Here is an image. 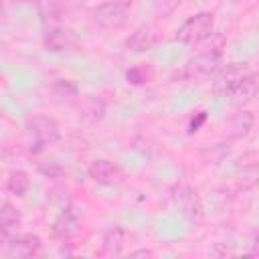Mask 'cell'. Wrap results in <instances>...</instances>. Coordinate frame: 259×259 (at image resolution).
<instances>
[{
	"mask_svg": "<svg viewBox=\"0 0 259 259\" xmlns=\"http://www.w3.org/2000/svg\"><path fill=\"white\" fill-rule=\"evenodd\" d=\"M24 130H26V136L30 140V150L32 152H40V150H45V148H49V146H53L61 140L59 123L53 117L42 115V113L26 117Z\"/></svg>",
	"mask_w": 259,
	"mask_h": 259,
	"instance_id": "1",
	"label": "cell"
},
{
	"mask_svg": "<svg viewBox=\"0 0 259 259\" xmlns=\"http://www.w3.org/2000/svg\"><path fill=\"white\" fill-rule=\"evenodd\" d=\"M214 30V14L212 12H196L194 16L186 18L178 30H176V40L180 45H198L202 40H206Z\"/></svg>",
	"mask_w": 259,
	"mask_h": 259,
	"instance_id": "2",
	"label": "cell"
},
{
	"mask_svg": "<svg viewBox=\"0 0 259 259\" xmlns=\"http://www.w3.org/2000/svg\"><path fill=\"white\" fill-rule=\"evenodd\" d=\"M170 198L172 202L178 206L180 214L188 221V223H200L204 217V206H202V198L196 192V188H192L186 182H178L170 186Z\"/></svg>",
	"mask_w": 259,
	"mask_h": 259,
	"instance_id": "3",
	"label": "cell"
},
{
	"mask_svg": "<svg viewBox=\"0 0 259 259\" xmlns=\"http://www.w3.org/2000/svg\"><path fill=\"white\" fill-rule=\"evenodd\" d=\"M132 12V0H107L93 10V20L99 28L115 30L121 28Z\"/></svg>",
	"mask_w": 259,
	"mask_h": 259,
	"instance_id": "4",
	"label": "cell"
},
{
	"mask_svg": "<svg viewBox=\"0 0 259 259\" xmlns=\"http://www.w3.org/2000/svg\"><path fill=\"white\" fill-rule=\"evenodd\" d=\"M221 67H223V53L212 49V51L200 53L194 59H190L184 65V77L186 79H204V77L219 73Z\"/></svg>",
	"mask_w": 259,
	"mask_h": 259,
	"instance_id": "5",
	"label": "cell"
},
{
	"mask_svg": "<svg viewBox=\"0 0 259 259\" xmlns=\"http://www.w3.org/2000/svg\"><path fill=\"white\" fill-rule=\"evenodd\" d=\"M42 249V241L36 235H12L4 245H2V255L6 259H28L38 255Z\"/></svg>",
	"mask_w": 259,
	"mask_h": 259,
	"instance_id": "6",
	"label": "cell"
},
{
	"mask_svg": "<svg viewBox=\"0 0 259 259\" xmlns=\"http://www.w3.org/2000/svg\"><path fill=\"white\" fill-rule=\"evenodd\" d=\"M87 174L93 182H97L101 186H117L125 180V172L121 170V166H117L115 162L105 160V158L93 160L87 168Z\"/></svg>",
	"mask_w": 259,
	"mask_h": 259,
	"instance_id": "7",
	"label": "cell"
},
{
	"mask_svg": "<svg viewBox=\"0 0 259 259\" xmlns=\"http://www.w3.org/2000/svg\"><path fill=\"white\" fill-rule=\"evenodd\" d=\"M81 231V212L77 206L69 204L65 206L57 219L53 221V235L57 239H63V241H69L73 237H77Z\"/></svg>",
	"mask_w": 259,
	"mask_h": 259,
	"instance_id": "8",
	"label": "cell"
},
{
	"mask_svg": "<svg viewBox=\"0 0 259 259\" xmlns=\"http://www.w3.org/2000/svg\"><path fill=\"white\" fill-rule=\"evenodd\" d=\"M247 73V63H231L225 69H221V73L217 75V81L212 83V91L219 97H229L231 91L235 89V85L243 79V75Z\"/></svg>",
	"mask_w": 259,
	"mask_h": 259,
	"instance_id": "9",
	"label": "cell"
},
{
	"mask_svg": "<svg viewBox=\"0 0 259 259\" xmlns=\"http://www.w3.org/2000/svg\"><path fill=\"white\" fill-rule=\"evenodd\" d=\"M160 40V32L156 26L152 24H142L138 26L127 38H125V49L127 51H134V53H144V51H150L158 45Z\"/></svg>",
	"mask_w": 259,
	"mask_h": 259,
	"instance_id": "10",
	"label": "cell"
},
{
	"mask_svg": "<svg viewBox=\"0 0 259 259\" xmlns=\"http://www.w3.org/2000/svg\"><path fill=\"white\" fill-rule=\"evenodd\" d=\"M79 47V38L71 28H53L45 36V49L49 53H69Z\"/></svg>",
	"mask_w": 259,
	"mask_h": 259,
	"instance_id": "11",
	"label": "cell"
},
{
	"mask_svg": "<svg viewBox=\"0 0 259 259\" xmlns=\"http://www.w3.org/2000/svg\"><path fill=\"white\" fill-rule=\"evenodd\" d=\"M259 95V71H251V73H245L243 79L235 85V89L231 91V101L233 105L241 107V105H247L249 101H253L255 97Z\"/></svg>",
	"mask_w": 259,
	"mask_h": 259,
	"instance_id": "12",
	"label": "cell"
},
{
	"mask_svg": "<svg viewBox=\"0 0 259 259\" xmlns=\"http://www.w3.org/2000/svg\"><path fill=\"white\" fill-rule=\"evenodd\" d=\"M20 225H22L20 210H18L12 202L4 200L2 206H0V237H2V245H4L12 235H16V231L20 229Z\"/></svg>",
	"mask_w": 259,
	"mask_h": 259,
	"instance_id": "13",
	"label": "cell"
},
{
	"mask_svg": "<svg viewBox=\"0 0 259 259\" xmlns=\"http://www.w3.org/2000/svg\"><path fill=\"white\" fill-rule=\"evenodd\" d=\"M253 113L251 111H237L229 123H227V138L229 140H239L245 138L249 134V130L253 127Z\"/></svg>",
	"mask_w": 259,
	"mask_h": 259,
	"instance_id": "14",
	"label": "cell"
},
{
	"mask_svg": "<svg viewBox=\"0 0 259 259\" xmlns=\"http://www.w3.org/2000/svg\"><path fill=\"white\" fill-rule=\"evenodd\" d=\"M123 241H125V233L121 227L113 225L109 227L105 233H103V243H101V253L103 255H119L121 253V247H123Z\"/></svg>",
	"mask_w": 259,
	"mask_h": 259,
	"instance_id": "15",
	"label": "cell"
},
{
	"mask_svg": "<svg viewBox=\"0 0 259 259\" xmlns=\"http://www.w3.org/2000/svg\"><path fill=\"white\" fill-rule=\"evenodd\" d=\"M28 188H30V178H28V174L24 170H12L8 174V178H6V190L10 194H14V196L20 198V196H24L28 192Z\"/></svg>",
	"mask_w": 259,
	"mask_h": 259,
	"instance_id": "16",
	"label": "cell"
},
{
	"mask_svg": "<svg viewBox=\"0 0 259 259\" xmlns=\"http://www.w3.org/2000/svg\"><path fill=\"white\" fill-rule=\"evenodd\" d=\"M152 77H154V73H152L150 65H136L125 73V79L132 85H146L152 81Z\"/></svg>",
	"mask_w": 259,
	"mask_h": 259,
	"instance_id": "17",
	"label": "cell"
},
{
	"mask_svg": "<svg viewBox=\"0 0 259 259\" xmlns=\"http://www.w3.org/2000/svg\"><path fill=\"white\" fill-rule=\"evenodd\" d=\"M182 0H154V14L158 18H168L178 6H180Z\"/></svg>",
	"mask_w": 259,
	"mask_h": 259,
	"instance_id": "18",
	"label": "cell"
},
{
	"mask_svg": "<svg viewBox=\"0 0 259 259\" xmlns=\"http://www.w3.org/2000/svg\"><path fill=\"white\" fill-rule=\"evenodd\" d=\"M87 0H51V10H53V14L61 16V14H67L75 8H79Z\"/></svg>",
	"mask_w": 259,
	"mask_h": 259,
	"instance_id": "19",
	"label": "cell"
},
{
	"mask_svg": "<svg viewBox=\"0 0 259 259\" xmlns=\"http://www.w3.org/2000/svg\"><path fill=\"white\" fill-rule=\"evenodd\" d=\"M55 93L65 95V97H75L77 95V83L75 81H57L55 83Z\"/></svg>",
	"mask_w": 259,
	"mask_h": 259,
	"instance_id": "20",
	"label": "cell"
},
{
	"mask_svg": "<svg viewBox=\"0 0 259 259\" xmlns=\"http://www.w3.org/2000/svg\"><path fill=\"white\" fill-rule=\"evenodd\" d=\"M38 172H40V174H45V176H49V178H57V176H61V174H63V166H61L59 162L51 160V162L40 164V166H38Z\"/></svg>",
	"mask_w": 259,
	"mask_h": 259,
	"instance_id": "21",
	"label": "cell"
},
{
	"mask_svg": "<svg viewBox=\"0 0 259 259\" xmlns=\"http://www.w3.org/2000/svg\"><path fill=\"white\" fill-rule=\"evenodd\" d=\"M206 121V111H198L196 113V117H192L190 119V123H188V132L190 134H194V132H198L200 130V125Z\"/></svg>",
	"mask_w": 259,
	"mask_h": 259,
	"instance_id": "22",
	"label": "cell"
},
{
	"mask_svg": "<svg viewBox=\"0 0 259 259\" xmlns=\"http://www.w3.org/2000/svg\"><path fill=\"white\" fill-rule=\"evenodd\" d=\"M251 247H249V253L247 255H251V257H259V233L253 237V241L249 243Z\"/></svg>",
	"mask_w": 259,
	"mask_h": 259,
	"instance_id": "23",
	"label": "cell"
},
{
	"mask_svg": "<svg viewBox=\"0 0 259 259\" xmlns=\"http://www.w3.org/2000/svg\"><path fill=\"white\" fill-rule=\"evenodd\" d=\"M130 257H154V251L152 249H136L130 253Z\"/></svg>",
	"mask_w": 259,
	"mask_h": 259,
	"instance_id": "24",
	"label": "cell"
}]
</instances>
